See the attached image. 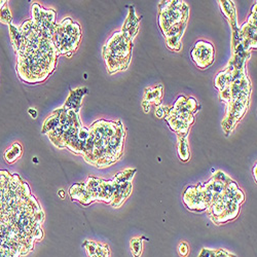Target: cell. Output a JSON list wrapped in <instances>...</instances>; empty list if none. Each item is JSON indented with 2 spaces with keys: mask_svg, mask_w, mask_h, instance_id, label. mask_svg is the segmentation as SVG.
<instances>
[{
  "mask_svg": "<svg viewBox=\"0 0 257 257\" xmlns=\"http://www.w3.org/2000/svg\"><path fill=\"white\" fill-rule=\"evenodd\" d=\"M45 214L31 195L29 186L18 174L0 171V221L12 226L31 251L42 239Z\"/></svg>",
  "mask_w": 257,
  "mask_h": 257,
  "instance_id": "6da1fadb",
  "label": "cell"
},
{
  "mask_svg": "<svg viewBox=\"0 0 257 257\" xmlns=\"http://www.w3.org/2000/svg\"><path fill=\"white\" fill-rule=\"evenodd\" d=\"M23 44L16 53L18 58L17 72L20 78L28 83L45 81L55 70L60 55L52 39L41 37L32 20L20 27Z\"/></svg>",
  "mask_w": 257,
  "mask_h": 257,
  "instance_id": "7a4b0ae2",
  "label": "cell"
},
{
  "mask_svg": "<svg viewBox=\"0 0 257 257\" xmlns=\"http://www.w3.org/2000/svg\"><path fill=\"white\" fill-rule=\"evenodd\" d=\"M93 151L84 161L96 168H106L116 163L122 155L124 127L119 121L98 120L90 127Z\"/></svg>",
  "mask_w": 257,
  "mask_h": 257,
  "instance_id": "3957f363",
  "label": "cell"
},
{
  "mask_svg": "<svg viewBox=\"0 0 257 257\" xmlns=\"http://www.w3.org/2000/svg\"><path fill=\"white\" fill-rule=\"evenodd\" d=\"M133 41L128 40L121 31L114 33L103 48V58L110 74L125 70L131 62Z\"/></svg>",
  "mask_w": 257,
  "mask_h": 257,
  "instance_id": "277c9868",
  "label": "cell"
},
{
  "mask_svg": "<svg viewBox=\"0 0 257 257\" xmlns=\"http://www.w3.org/2000/svg\"><path fill=\"white\" fill-rule=\"evenodd\" d=\"M81 39L80 26L71 18L64 19L57 24L52 41L60 55L71 57L78 48Z\"/></svg>",
  "mask_w": 257,
  "mask_h": 257,
  "instance_id": "5b68a950",
  "label": "cell"
},
{
  "mask_svg": "<svg viewBox=\"0 0 257 257\" xmlns=\"http://www.w3.org/2000/svg\"><path fill=\"white\" fill-rule=\"evenodd\" d=\"M188 8L183 2H166L160 7V26L163 33L174 25L187 20Z\"/></svg>",
  "mask_w": 257,
  "mask_h": 257,
  "instance_id": "8992f818",
  "label": "cell"
},
{
  "mask_svg": "<svg viewBox=\"0 0 257 257\" xmlns=\"http://www.w3.org/2000/svg\"><path fill=\"white\" fill-rule=\"evenodd\" d=\"M32 10V22L41 37L52 39L56 29V12L54 10H46L38 4H34Z\"/></svg>",
  "mask_w": 257,
  "mask_h": 257,
  "instance_id": "52a82bcc",
  "label": "cell"
},
{
  "mask_svg": "<svg viewBox=\"0 0 257 257\" xmlns=\"http://www.w3.org/2000/svg\"><path fill=\"white\" fill-rule=\"evenodd\" d=\"M191 57L198 67L206 69L213 64L215 51H214V47L210 42L198 41L191 51Z\"/></svg>",
  "mask_w": 257,
  "mask_h": 257,
  "instance_id": "ba28073f",
  "label": "cell"
},
{
  "mask_svg": "<svg viewBox=\"0 0 257 257\" xmlns=\"http://www.w3.org/2000/svg\"><path fill=\"white\" fill-rule=\"evenodd\" d=\"M183 200L189 210L200 212V211H204L208 208V206L204 200L200 185L188 187L186 189V191L184 192Z\"/></svg>",
  "mask_w": 257,
  "mask_h": 257,
  "instance_id": "9c48e42d",
  "label": "cell"
},
{
  "mask_svg": "<svg viewBox=\"0 0 257 257\" xmlns=\"http://www.w3.org/2000/svg\"><path fill=\"white\" fill-rule=\"evenodd\" d=\"M139 23L140 19L137 17L136 12L133 7H130V12H128L127 18L123 24V27L121 29V33L128 39L133 41L135 36L138 33L139 29Z\"/></svg>",
  "mask_w": 257,
  "mask_h": 257,
  "instance_id": "30bf717a",
  "label": "cell"
},
{
  "mask_svg": "<svg viewBox=\"0 0 257 257\" xmlns=\"http://www.w3.org/2000/svg\"><path fill=\"white\" fill-rule=\"evenodd\" d=\"M115 191V184L113 180H100V184L97 189L96 202H104L107 204H111Z\"/></svg>",
  "mask_w": 257,
  "mask_h": 257,
  "instance_id": "8fae6325",
  "label": "cell"
},
{
  "mask_svg": "<svg viewBox=\"0 0 257 257\" xmlns=\"http://www.w3.org/2000/svg\"><path fill=\"white\" fill-rule=\"evenodd\" d=\"M115 191H114V197L111 202V205L114 208L120 207L123 202L127 199V197L130 196L131 191H132V183L131 181L127 182H115Z\"/></svg>",
  "mask_w": 257,
  "mask_h": 257,
  "instance_id": "7c38bea8",
  "label": "cell"
},
{
  "mask_svg": "<svg viewBox=\"0 0 257 257\" xmlns=\"http://www.w3.org/2000/svg\"><path fill=\"white\" fill-rule=\"evenodd\" d=\"M162 97H163V85H158V87H155V88L146 89L143 103H142L145 112L149 111V108H151V106L153 104L157 106L161 105Z\"/></svg>",
  "mask_w": 257,
  "mask_h": 257,
  "instance_id": "4fadbf2b",
  "label": "cell"
},
{
  "mask_svg": "<svg viewBox=\"0 0 257 257\" xmlns=\"http://www.w3.org/2000/svg\"><path fill=\"white\" fill-rule=\"evenodd\" d=\"M69 196L72 201L79 202L80 204H82L84 206H88V205L94 203V201L92 200V198L89 195L87 188H85L84 183L73 184L69 189Z\"/></svg>",
  "mask_w": 257,
  "mask_h": 257,
  "instance_id": "5bb4252c",
  "label": "cell"
},
{
  "mask_svg": "<svg viewBox=\"0 0 257 257\" xmlns=\"http://www.w3.org/2000/svg\"><path fill=\"white\" fill-rule=\"evenodd\" d=\"M85 94H88L87 88H78L70 92L63 108L66 110H74L76 112L79 111L81 107V100Z\"/></svg>",
  "mask_w": 257,
  "mask_h": 257,
  "instance_id": "9a60e30c",
  "label": "cell"
},
{
  "mask_svg": "<svg viewBox=\"0 0 257 257\" xmlns=\"http://www.w3.org/2000/svg\"><path fill=\"white\" fill-rule=\"evenodd\" d=\"M23 154V148L20 143H13L5 153V160L8 164H13L17 162Z\"/></svg>",
  "mask_w": 257,
  "mask_h": 257,
  "instance_id": "2e32d148",
  "label": "cell"
},
{
  "mask_svg": "<svg viewBox=\"0 0 257 257\" xmlns=\"http://www.w3.org/2000/svg\"><path fill=\"white\" fill-rule=\"evenodd\" d=\"M59 123H60V109H57L45 120L44 125H42L41 133L42 134L51 133L59 125Z\"/></svg>",
  "mask_w": 257,
  "mask_h": 257,
  "instance_id": "e0dca14e",
  "label": "cell"
},
{
  "mask_svg": "<svg viewBox=\"0 0 257 257\" xmlns=\"http://www.w3.org/2000/svg\"><path fill=\"white\" fill-rule=\"evenodd\" d=\"M219 5L221 6V9L223 10L222 12L224 13V15L229 19L230 21V25L232 26L233 31L238 30L237 28V17H235V11L233 8V5L231 4V2H219Z\"/></svg>",
  "mask_w": 257,
  "mask_h": 257,
  "instance_id": "ac0fdd59",
  "label": "cell"
},
{
  "mask_svg": "<svg viewBox=\"0 0 257 257\" xmlns=\"http://www.w3.org/2000/svg\"><path fill=\"white\" fill-rule=\"evenodd\" d=\"M9 27H10V36H11L12 46H13L15 52L17 53L23 44V35H22V33H21V30L19 27H16L13 24L10 25Z\"/></svg>",
  "mask_w": 257,
  "mask_h": 257,
  "instance_id": "d6986e66",
  "label": "cell"
},
{
  "mask_svg": "<svg viewBox=\"0 0 257 257\" xmlns=\"http://www.w3.org/2000/svg\"><path fill=\"white\" fill-rule=\"evenodd\" d=\"M178 136V155L180 160L188 161L190 158L189 146L187 142V135H177Z\"/></svg>",
  "mask_w": 257,
  "mask_h": 257,
  "instance_id": "ffe728a7",
  "label": "cell"
},
{
  "mask_svg": "<svg viewBox=\"0 0 257 257\" xmlns=\"http://www.w3.org/2000/svg\"><path fill=\"white\" fill-rule=\"evenodd\" d=\"M136 173V170L135 169H126L122 172H119L118 174H116L114 176V178L112 179L115 182H127V181H131L134 177V174Z\"/></svg>",
  "mask_w": 257,
  "mask_h": 257,
  "instance_id": "44dd1931",
  "label": "cell"
},
{
  "mask_svg": "<svg viewBox=\"0 0 257 257\" xmlns=\"http://www.w3.org/2000/svg\"><path fill=\"white\" fill-rule=\"evenodd\" d=\"M12 21H13L12 13L7 4L2 8V10H0V23L10 26L12 25Z\"/></svg>",
  "mask_w": 257,
  "mask_h": 257,
  "instance_id": "7402d4cb",
  "label": "cell"
},
{
  "mask_svg": "<svg viewBox=\"0 0 257 257\" xmlns=\"http://www.w3.org/2000/svg\"><path fill=\"white\" fill-rule=\"evenodd\" d=\"M131 250L136 257H139L142 253V240L140 238H134L131 240Z\"/></svg>",
  "mask_w": 257,
  "mask_h": 257,
  "instance_id": "603a6c76",
  "label": "cell"
},
{
  "mask_svg": "<svg viewBox=\"0 0 257 257\" xmlns=\"http://www.w3.org/2000/svg\"><path fill=\"white\" fill-rule=\"evenodd\" d=\"M91 257H109V248L107 245L98 244Z\"/></svg>",
  "mask_w": 257,
  "mask_h": 257,
  "instance_id": "cb8c5ba5",
  "label": "cell"
},
{
  "mask_svg": "<svg viewBox=\"0 0 257 257\" xmlns=\"http://www.w3.org/2000/svg\"><path fill=\"white\" fill-rule=\"evenodd\" d=\"M212 178L219 181V182H223V183H228L229 181H231V179L225 173L221 172V171H217V173L214 175Z\"/></svg>",
  "mask_w": 257,
  "mask_h": 257,
  "instance_id": "d4e9b609",
  "label": "cell"
},
{
  "mask_svg": "<svg viewBox=\"0 0 257 257\" xmlns=\"http://www.w3.org/2000/svg\"><path fill=\"white\" fill-rule=\"evenodd\" d=\"M0 257H19V255L0 244Z\"/></svg>",
  "mask_w": 257,
  "mask_h": 257,
  "instance_id": "484cf974",
  "label": "cell"
},
{
  "mask_svg": "<svg viewBox=\"0 0 257 257\" xmlns=\"http://www.w3.org/2000/svg\"><path fill=\"white\" fill-rule=\"evenodd\" d=\"M169 108L168 107H164L162 105H159L157 108H156V115L159 117V118H163V117H166L167 114L169 113Z\"/></svg>",
  "mask_w": 257,
  "mask_h": 257,
  "instance_id": "4316f807",
  "label": "cell"
},
{
  "mask_svg": "<svg viewBox=\"0 0 257 257\" xmlns=\"http://www.w3.org/2000/svg\"><path fill=\"white\" fill-rule=\"evenodd\" d=\"M178 253H179V255L180 256H182V257H186L187 255H188V253H189V248H188V246H187V244L186 243H180L179 244V246H178Z\"/></svg>",
  "mask_w": 257,
  "mask_h": 257,
  "instance_id": "83f0119b",
  "label": "cell"
},
{
  "mask_svg": "<svg viewBox=\"0 0 257 257\" xmlns=\"http://www.w3.org/2000/svg\"><path fill=\"white\" fill-rule=\"evenodd\" d=\"M214 251L213 250H209V249H203L199 255V257H213Z\"/></svg>",
  "mask_w": 257,
  "mask_h": 257,
  "instance_id": "f1b7e54d",
  "label": "cell"
},
{
  "mask_svg": "<svg viewBox=\"0 0 257 257\" xmlns=\"http://www.w3.org/2000/svg\"><path fill=\"white\" fill-rule=\"evenodd\" d=\"M28 113L31 115L32 118H36V117H37V111H36V109H34V108H29Z\"/></svg>",
  "mask_w": 257,
  "mask_h": 257,
  "instance_id": "f546056e",
  "label": "cell"
},
{
  "mask_svg": "<svg viewBox=\"0 0 257 257\" xmlns=\"http://www.w3.org/2000/svg\"><path fill=\"white\" fill-rule=\"evenodd\" d=\"M58 195H59V197L63 200V199H65V191H64L63 189H61V190H59V192H58Z\"/></svg>",
  "mask_w": 257,
  "mask_h": 257,
  "instance_id": "4dcf8cb0",
  "label": "cell"
},
{
  "mask_svg": "<svg viewBox=\"0 0 257 257\" xmlns=\"http://www.w3.org/2000/svg\"><path fill=\"white\" fill-rule=\"evenodd\" d=\"M256 169H257V167H256V165L254 166V168H253V176H254V178H255V181H256V178H257V175H256Z\"/></svg>",
  "mask_w": 257,
  "mask_h": 257,
  "instance_id": "1f68e13d",
  "label": "cell"
},
{
  "mask_svg": "<svg viewBox=\"0 0 257 257\" xmlns=\"http://www.w3.org/2000/svg\"><path fill=\"white\" fill-rule=\"evenodd\" d=\"M7 3H8V2H6V0H0V10H2V8H3L5 5H7Z\"/></svg>",
  "mask_w": 257,
  "mask_h": 257,
  "instance_id": "d6a6232c",
  "label": "cell"
},
{
  "mask_svg": "<svg viewBox=\"0 0 257 257\" xmlns=\"http://www.w3.org/2000/svg\"><path fill=\"white\" fill-rule=\"evenodd\" d=\"M224 257H232V256H230V255H229V254H228V253H226V254H225V256H224Z\"/></svg>",
  "mask_w": 257,
  "mask_h": 257,
  "instance_id": "836d02e7",
  "label": "cell"
}]
</instances>
